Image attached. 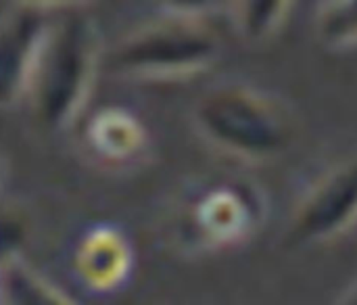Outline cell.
Here are the masks:
<instances>
[{"instance_id":"cell-1","label":"cell","mask_w":357,"mask_h":305,"mask_svg":"<svg viewBox=\"0 0 357 305\" xmlns=\"http://www.w3.org/2000/svg\"><path fill=\"white\" fill-rule=\"evenodd\" d=\"M192 121L209 144L255 163L280 157L295 136L291 111L276 98L247 86L209 90L197 101Z\"/></svg>"},{"instance_id":"cell-2","label":"cell","mask_w":357,"mask_h":305,"mask_svg":"<svg viewBox=\"0 0 357 305\" xmlns=\"http://www.w3.org/2000/svg\"><path fill=\"white\" fill-rule=\"evenodd\" d=\"M220 50V38L203 21V13L176 6L167 19L123 38L109 54V69L142 82L186 80L207 71Z\"/></svg>"},{"instance_id":"cell-3","label":"cell","mask_w":357,"mask_h":305,"mask_svg":"<svg viewBox=\"0 0 357 305\" xmlns=\"http://www.w3.org/2000/svg\"><path fill=\"white\" fill-rule=\"evenodd\" d=\"M102 61L100 34L92 19L71 15L50 25L29 94L52 128L71 126L86 109Z\"/></svg>"},{"instance_id":"cell-4","label":"cell","mask_w":357,"mask_h":305,"mask_svg":"<svg viewBox=\"0 0 357 305\" xmlns=\"http://www.w3.org/2000/svg\"><path fill=\"white\" fill-rule=\"evenodd\" d=\"M357 226V159L328 172L301 201L287 241L314 247L341 239Z\"/></svg>"},{"instance_id":"cell-5","label":"cell","mask_w":357,"mask_h":305,"mask_svg":"<svg viewBox=\"0 0 357 305\" xmlns=\"http://www.w3.org/2000/svg\"><path fill=\"white\" fill-rule=\"evenodd\" d=\"M261 222V203L255 188L226 182L203 191L190 211L188 228L205 249H220L245 241Z\"/></svg>"},{"instance_id":"cell-6","label":"cell","mask_w":357,"mask_h":305,"mask_svg":"<svg viewBox=\"0 0 357 305\" xmlns=\"http://www.w3.org/2000/svg\"><path fill=\"white\" fill-rule=\"evenodd\" d=\"M50 25L40 17L38 8H21L0 31V105L8 107L29 86L46 42Z\"/></svg>"},{"instance_id":"cell-7","label":"cell","mask_w":357,"mask_h":305,"mask_svg":"<svg viewBox=\"0 0 357 305\" xmlns=\"http://www.w3.org/2000/svg\"><path fill=\"white\" fill-rule=\"evenodd\" d=\"M132 249L126 237L109 226L88 232L75 253L79 281L96 293H109L123 285L132 270Z\"/></svg>"},{"instance_id":"cell-8","label":"cell","mask_w":357,"mask_h":305,"mask_svg":"<svg viewBox=\"0 0 357 305\" xmlns=\"http://www.w3.org/2000/svg\"><path fill=\"white\" fill-rule=\"evenodd\" d=\"M86 138L98 157L113 163L130 161L146 147L144 126L136 115L121 107L98 111L86 128Z\"/></svg>"},{"instance_id":"cell-9","label":"cell","mask_w":357,"mask_h":305,"mask_svg":"<svg viewBox=\"0 0 357 305\" xmlns=\"http://www.w3.org/2000/svg\"><path fill=\"white\" fill-rule=\"evenodd\" d=\"M0 305H77L44 278L21 253L0 258Z\"/></svg>"},{"instance_id":"cell-10","label":"cell","mask_w":357,"mask_h":305,"mask_svg":"<svg viewBox=\"0 0 357 305\" xmlns=\"http://www.w3.org/2000/svg\"><path fill=\"white\" fill-rule=\"evenodd\" d=\"M234 23L238 34L251 42H264L274 38L291 13V2L284 0H257V2H236Z\"/></svg>"},{"instance_id":"cell-11","label":"cell","mask_w":357,"mask_h":305,"mask_svg":"<svg viewBox=\"0 0 357 305\" xmlns=\"http://www.w3.org/2000/svg\"><path fill=\"white\" fill-rule=\"evenodd\" d=\"M318 40L331 50L357 46V0L324 2L316 17Z\"/></svg>"},{"instance_id":"cell-12","label":"cell","mask_w":357,"mask_h":305,"mask_svg":"<svg viewBox=\"0 0 357 305\" xmlns=\"http://www.w3.org/2000/svg\"><path fill=\"white\" fill-rule=\"evenodd\" d=\"M341 305H357V289L356 291H354V293H351V295H349V297H347V299H345V302H343V304Z\"/></svg>"}]
</instances>
